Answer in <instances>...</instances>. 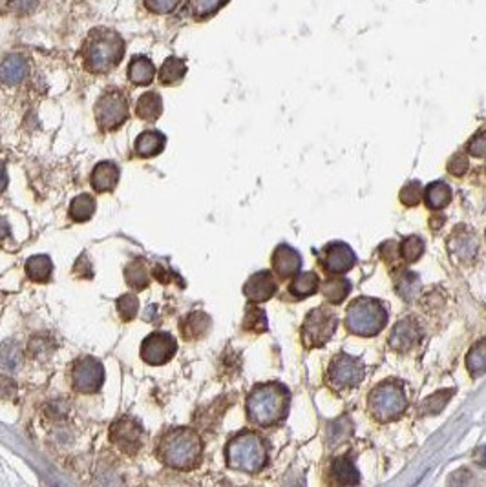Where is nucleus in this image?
I'll use <instances>...</instances> for the list:
<instances>
[{
	"label": "nucleus",
	"instance_id": "obj_1",
	"mask_svg": "<svg viewBox=\"0 0 486 487\" xmlns=\"http://www.w3.org/2000/svg\"><path fill=\"white\" fill-rule=\"evenodd\" d=\"M203 456V442L194 429H168L157 442V458L170 469L190 471Z\"/></svg>",
	"mask_w": 486,
	"mask_h": 487
},
{
	"label": "nucleus",
	"instance_id": "obj_2",
	"mask_svg": "<svg viewBox=\"0 0 486 487\" xmlns=\"http://www.w3.org/2000/svg\"><path fill=\"white\" fill-rule=\"evenodd\" d=\"M289 411V391L280 384H263L247 398V416L258 427H269L285 418Z\"/></svg>",
	"mask_w": 486,
	"mask_h": 487
},
{
	"label": "nucleus",
	"instance_id": "obj_3",
	"mask_svg": "<svg viewBox=\"0 0 486 487\" xmlns=\"http://www.w3.org/2000/svg\"><path fill=\"white\" fill-rule=\"evenodd\" d=\"M125 55V42L119 33L97 28L90 33L84 44V64L92 73L112 72Z\"/></svg>",
	"mask_w": 486,
	"mask_h": 487
},
{
	"label": "nucleus",
	"instance_id": "obj_4",
	"mask_svg": "<svg viewBox=\"0 0 486 487\" xmlns=\"http://www.w3.org/2000/svg\"><path fill=\"white\" fill-rule=\"evenodd\" d=\"M227 466L234 471L260 473L267 466V446L263 438L252 431H241L227 444Z\"/></svg>",
	"mask_w": 486,
	"mask_h": 487
},
{
	"label": "nucleus",
	"instance_id": "obj_5",
	"mask_svg": "<svg viewBox=\"0 0 486 487\" xmlns=\"http://www.w3.org/2000/svg\"><path fill=\"white\" fill-rule=\"evenodd\" d=\"M387 312L384 303L373 298H358L347 309L345 325L358 336H375L384 329Z\"/></svg>",
	"mask_w": 486,
	"mask_h": 487
},
{
	"label": "nucleus",
	"instance_id": "obj_6",
	"mask_svg": "<svg viewBox=\"0 0 486 487\" xmlns=\"http://www.w3.org/2000/svg\"><path fill=\"white\" fill-rule=\"evenodd\" d=\"M406 396L401 385L386 382L376 385L369 394V411L378 422H392L406 411Z\"/></svg>",
	"mask_w": 486,
	"mask_h": 487
},
{
	"label": "nucleus",
	"instance_id": "obj_7",
	"mask_svg": "<svg viewBox=\"0 0 486 487\" xmlns=\"http://www.w3.org/2000/svg\"><path fill=\"white\" fill-rule=\"evenodd\" d=\"M130 115L128 101L121 92L112 90L101 95L95 103V119L101 130L112 132L123 126Z\"/></svg>",
	"mask_w": 486,
	"mask_h": 487
},
{
	"label": "nucleus",
	"instance_id": "obj_8",
	"mask_svg": "<svg viewBox=\"0 0 486 487\" xmlns=\"http://www.w3.org/2000/svg\"><path fill=\"white\" fill-rule=\"evenodd\" d=\"M105 384V367L94 356L79 358L72 367V385L77 393H99Z\"/></svg>",
	"mask_w": 486,
	"mask_h": 487
},
{
	"label": "nucleus",
	"instance_id": "obj_9",
	"mask_svg": "<svg viewBox=\"0 0 486 487\" xmlns=\"http://www.w3.org/2000/svg\"><path fill=\"white\" fill-rule=\"evenodd\" d=\"M110 440L119 451L136 456L145 444V429L132 416H121L110 427Z\"/></svg>",
	"mask_w": 486,
	"mask_h": 487
},
{
	"label": "nucleus",
	"instance_id": "obj_10",
	"mask_svg": "<svg viewBox=\"0 0 486 487\" xmlns=\"http://www.w3.org/2000/svg\"><path fill=\"white\" fill-rule=\"evenodd\" d=\"M336 316L327 309H316L307 314L302 327V340L307 347H320L335 334Z\"/></svg>",
	"mask_w": 486,
	"mask_h": 487
},
{
	"label": "nucleus",
	"instance_id": "obj_11",
	"mask_svg": "<svg viewBox=\"0 0 486 487\" xmlns=\"http://www.w3.org/2000/svg\"><path fill=\"white\" fill-rule=\"evenodd\" d=\"M178 353V342L170 332L156 331L143 340L141 358L148 365H165Z\"/></svg>",
	"mask_w": 486,
	"mask_h": 487
},
{
	"label": "nucleus",
	"instance_id": "obj_12",
	"mask_svg": "<svg viewBox=\"0 0 486 487\" xmlns=\"http://www.w3.org/2000/svg\"><path fill=\"white\" fill-rule=\"evenodd\" d=\"M327 378L333 387H340V389L355 387L364 378V365L358 358H353L350 354H338L331 362Z\"/></svg>",
	"mask_w": 486,
	"mask_h": 487
},
{
	"label": "nucleus",
	"instance_id": "obj_13",
	"mask_svg": "<svg viewBox=\"0 0 486 487\" xmlns=\"http://www.w3.org/2000/svg\"><path fill=\"white\" fill-rule=\"evenodd\" d=\"M243 294L247 296V300L251 303H263V301L271 300L272 296L276 294V281H274L271 272H267V270L256 272L247 280L245 287H243Z\"/></svg>",
	"mask_w": 486,
	"mask_h": 487
},
{
	"label": "nucleus",
	"instance_id": "obj_14",
	"mask_svg": "<svg viewBox=\"0 0 486 487\" xmlns=\"http://www.w3.org/2000/svg\"><path fill=\"white\" fill-rule=\"evenodd\" d=\"M325 258H324V265L325 269L333 272V274H342V272H347V270L355 265L356 258L355 252L351 250L350 245L345 243H331L325 247Z\"/></svg>",
	"mask_w": 486,
	"mask_h": 487
},
{
	"label": "nucleus",
	"instance_id": "obj_15",
	"mask_svg": "<svg viewBox=\"0 0 486 487\" xmlns=\"http://www.w3.org/2000/svg\"><path fill=\"white\" fill-rule=\"evenodd\" d=\"M300 267H302V258L294 249H291L289 245H280L276 250H274V256H272V269L276 272L280 278H293L300 272Z\"/></svg>",
	"mask_w": 486,
	"mask_h": 487
},
{
	"label": "nucleus",
	"instance_id": "obj_16",
	"mask_svg": "<svg viewBox=\"0 0 486 487\" xmlns=\"http://www.w3.org/2000/svg\"><path fill=\"white\" fill-rule=\"evenodd\" d=\"M90 183L97 194L112 192L119 183V166L112 161L99 163L90 176Z\"/></svg>",
	"mask_w": 486,
	"mask_h": 487
},
{
	"label": "nucleus",
	"instance_id": "obj_17",
	"mask_svg": "<svg viewBox=\"0 0 486 487\" xmlns=\"http://www.w3.org/2000/svg\"><path fill=\"white\" fill-rule=\"evenodd\" d=\"M418 338H421V332H418L417 323L413 320H403L393 327L389 334V345L398 353H406L418 342Z\"/></svg>",
	"mask_w": 486,
	"mask_h": 487
},
{
	"label": "nucleus",
	"instance_id": "obj_18",
	"mask_svg": "<svg viewBox=\"0 0 486 487\" xmlns=\"http://www.w3.org/2000/svg\"><path fill=\"white\" fill-rule=\"evenodd\" d=\"M30 66L28 61L21 55H10L0 63V83L13 86V84L22 83L26 79Z\"/></svg>",
	"mask_w": 486,
	"mask_h": 487
},
{
	"label": "nucleus",
	"instance_id": "obj_19",
	"mask_svg": "<svg viewBox=\"0 0 486 487\" xmlns=\"http://www.w3.org/2000/svg\"><path fill=\"white\" fill-rule=\"evenodd\" d=\"M165 145H167V137H165L161 132L147 130L137 135L134 150H136V154L139 157L150 159V157L159 156V154L165 150Z\"/></svg>",
	"mask_w": 486,
	"mask_h": 487
},
{
	"label": "nucleus",
	"instance_id": "obj_20",
	"mask_svg": "<svg viewBox=\"0 0 486 487\" xmlns=\"http://www.w3.org/2000/svg\"><path fill=\"white\" fill-rule=\"evenodd\" d=\"M210 318L201 311H194L192 314H188L185 318L179 329H181V336L187 340V342H196L199 338H203L210 329Z\"/></svg>",
	"mask_w": 486,
	"mask_h": 487
},
{
	"label": "nucleus",
	"instance_id": "obj_21",
	"mask_svg": "<svg viewBox=\"0 0 486 487\" xmlns=\"http://www.w3.org/2000/svg\"><path fill=\"white\" fill-rule=\"evenodd\" d=\"M156 77V66L148 57L137 55L128 64V79L136 86H148Z\"/></svg>",
	"mask_w": 486,
	"mask_h": 487
},
{
	"label": "nucleus",
	"instance_id": "obj_22",
	"mask_svg": "<svg viewBox=\"0 0 486 487\" xmlns=\"http://www.w3.org/2000/svg\"><path fill=\"white\" fill-rule=\"evenodd\" d=\"M136 114L139 119L147 121V123H156L163 114V101L161 95L157 92H147L141 97L137 99Z\"/></svg>",
	"mask_w": 486,
	"mask_h": 487
},
{
	"label": "nucleus",
	"instance_id": "obj_23",
	"mask_svg": "<svg viewBox=\"0 0 486 487\" xmlns=\"http://www.w3.org/2000/svg\"><path fill=\"white\" fill-rule=\"evenodd\" d=\"M126 283L134 291H145L150 283V272H148V263L143 258H136L126 265L125 269Z\"/></svg>",
	"mask_w": 486,
	"mask_h": 487
},
{
	"label": "nucleus",
	"instance_id": "obj_24",
	"mask_svg": "<svg viewBox=\"0 0 486 487\" xmlns=\"http://www.w3.org/2000/svg\"><path fill=\"white\" fill-rule=\"evenodd\" d=\"M53 263L52 260L44 254L32 256L26 261V274L33 283H48L52 278Z\"/></svg>",
	"mask_w": 486,
	"mask_h": 487
},
{
	"label": "nucleus",
	"instance_id": "obj_25",
	"mask_svg": "<svg viewBox=\"0 0 486 487\" xmlns=\"http://www.w3.org/2000/svg\"><path fill=\"white\" fill-rule=\"evenodd\" d=\"M95 208H97V203H95V197L90 196V194H79L77 197L72 199V205H70V218L75 223H84L92 219V216L95 214Z\"/></svg>",
	"mask_w": 486,
	"mask_h": 487
},
{
	"label": "nucleus",
	"instance_id": "obj_26",
	"mask_svg": "<svg viewBox=\"0 0 486 487\" xmlns=\"http://www.w3.org/2000/svg\"><path fill=\"white\" fill-rule=\"evenodd\" d=\"M185 73H187V64H185L183 59L168 57L163 63V66L159 68V83L165 84V86L178 84L185 77Z\"/></svg>",
	"mask_w": 486,
	"mask_h": 487
},
{
	"label": "nucleus",
	"instance_id": "obj_27",
	"mask_svg": "<svg viewBox=\"0 0 486 487\" xmlns=\"http://www.w3.org/2000/svg\"><path fill=\"white\" fill-rule=\"evenodd\" d=\"M449 249L459 260H472L477 252L476 236L470 232L455 234L452 241H449Z\"/></svg>",
	"mask_w": 486,
	"mask_h": 487
},
{
	"label": "nucleus",
	"instance_id": "obj_28",
	"mask_svg": "<svg viewBox=\"0 0 486 487\" xmlns=\"http://www.w3.org/2000/svg\"><path fill=\"white\" fill-rule=\"evenodd\" d=\"M333 475H335L336 482L344 484V486H355V484L361 482V477H358L355 464L347 456L336 458L333 462Z\"/></svg>",
	"mask_w": 486,
	"mask_h": 487
},
{
	"label": "nucleus",
	"instance_id": "obj_29",
	"mask_svg": "<svg viewBox=\"0 0 486 487\" xmlns=\"http://www.w3.org/2000/svg\"><path fill=\"white\" fill-rule=\"evenodd\" d=\"M449 201H452V190H449L446 183H432V185L426 188V205H428L432 210H441V208H445Z\"/></svg>",
	"mask_w": 486,
	"mask_h": 487
},
{
	"label": "nucleus",
	"instance_id": "obj_30",
	"mask_svg": "<svg viewBox=\"0 0 486 487\" xmlns=\"http://www.w3.org/2000/svg\"><path fill=\"white\" fill-rule=\"evenodd\" d=\"M318 285L320 280L314 272H300L291 283V294H294L296 298H307L318 291Z\"/></svg>",
	"mask_w": 486,
	"mask_h": 487
},
{
	"label": "nucleus",
	"instance_id": "obj_31",
	"mask_svg": "<svg viewBox=\"0 0 486 487\" xmlns=\"http://www.w3.org/2000/svg\"><path fill=\"white\" fill-rule=\"evenodd\" d=\"M466 365L472 376H481L486 373V340L477 342L466 358Z\"/></svg>",
	"mask_w": 486,
	"mask_h": 487
},
{
	"label": "nucleus",
	"instance_id": "obj_32",
	"mask_svg": "<svg viewBox=\"0 0 486 487\" xmlns=\"http://www.w3.org/2000/svg\"><path fill=\"white\" fill-rule=\"evenodd\" d=\"M227 0H188V11L194 19H207L220 11Z\"/></svg>",
	"mask_w": 486,
	"mask_h": 487
},
{
	"label": "nucleus",
	"instance_id": "obj_33",
	"mask_svg": "<svg viewBox=\"0 0 486 487\" xmlns=\"http://www.w3.org/2000/svg\"><path fill=\"white\" fill-rule=\"evenodd\" d=\"M351 291V285L347 280H342V278H336V280H327L324 283V296L327 298L330 303H342V301L347 298Z\"/></svg>",
	"mask_w": 486,
	"mask_h": 487
},
{
	"label": "nucleus",
	"instance_id": "obj_34",
	"mask_svg": "<svg viewBox=\"0 0 486 487\" xmlns=\"http://www.w3.org/2000/svg\"><path fill=\"white\" fill-rule=\"evenodd\" d=\"M454 396V391L448 389V391H439V393L432 394L429 398H426L423 402V405H421V413L423 415H439L441 411L445 409L446 404L449 402V398Z\"/></svg>",
	"mask_w": 486,
	"mask_h": 487
},
{
	"label": "nucleus",
	"instance_id": "obj_35",
	"mask_svg": "<svg viewBox=\"0 0 486 487\" xmlns=\"http://www.w3.org/2000/svg\"><path fill=\"white\" fill-rule=\"evenodd\" d=\"M397 292L403 296L406 301L415 300L421 292V281H418V276L413 274V272H403V276L398 278L397 281Z\"/></svg>",
	"mask_w": 486,
	"mask_h": 487
},
{
	"label": "nucleus",
	"instance_id": "obj_36",
	"mask_svg": "<svg viewBox=\"0 0 486 487\" xmlns=\"http://www.w3.org/2000/svg\"><path fill=\"white\" fill-rule=\"evenodd\" d=\"M115 305H117V312H119L123 322H132L139 312V300L134 294H123Z\"/></svg>",
	"mask_w": 486,
	"mask_h": 487
},
{
	"label": "nucleus",
	"instance_id": "obj_37",
	"mask_svg": "<svg viewBox=\"0 0 486 487\" xmlns=\"http://www.w3.org/2000/svg\"><path fill=\"white\" fill-rule=\"evenodd\" d=\"M424 252V243L423 239L409 236L401 243V254L406 261H417Z\"/></svg>",
	"mask_w": 486,
	"mask_h": 487
},
{
	"label": "nucleus",
	"instance_id": "obj_38",
	"mask_svg": "<svg viewBox=\"0 0 486 487\" xmlns=\"http://www.w3.org/2000/svg\"><path fill=\"white\" fill-rule=\"evenodd\" d=\"M243 327H245L247 331L263 332L267 329L265 312H263L262 309H254V307H252V309H247Z\"/></svg>",
	"mask_w": 486,
	"mask_h": 487
},
{
	"label": "nucleus",
	"instance_id": "obj_39",
	"mask_svg": "<svg viewBox=\"0 0 486 487\" xmlns=\"http://www.w3.org/2000/svg\"><path fill=\"white\" fill-rule=\"evenodd\" d=\"M421 196H423V187H421V183L417 181L408 183V185L401 190V201H403L406 207H415V205L421 201Z\"/></svg>",
	"mask_w": 486,
	"mask_h": 487
},
{
	"label": "nucleus",
	"instance_id": "obj_40",
	"mask_svg": "<svg viewBox=\"0 0 486 487\" xmlns=\"http://www.w3.org/2000/svg\"><path fill=\"white\" fill-rule=\"evenodd\" d=\"M181 0H145L147 10L157 15H165V13H172L179 6Z\"/></svg>",
	"mask_w": 486,
	"mask_h": 487
},
{
	"label": "nucleus",
	"instance_id": "obj_41",
	"mask_svg": "<svg viewBox=\"0 0 486 487\" xmlns=\"http://www.w3.org/2000/svg\"><path fill=\"white\" fill-rule=\"evenodd\" d=\"M468 166H470L468 165V159H466L463 154H457V156H454L452 159H449L448 170L452 176L460 177V176H465L466 172H468Z\"/></svg>",
	"mask_w": 486,
	"mask_h": 487
},
{
	"label": "nucleus",
	"instance_id": "obj_42",
	"mask_svg": "<svg viewBox=\"0 0 486 487\" xmlns=\"http://www.w3.org/2000/svg\"><path fill=\"white\" fill-rule=\"evenodd\" d=\"M468 152L474 157H486V132L477 134L474 139L468 143Z\"/></svg>",
	"mask_w": 486,
	"mask_h": 487
},
{
	"label": "nucleus",
	"instance_id": "obj_43",
	"mask_svg": "<svg viewBox=\"0 0 486 487\" xmlns=\"http://www.w3.org/2000/svg\"><path fill=\"white\" fill-rule=\"evenodd\" d=\"M37 0H13V8L17 11H30Z\"/></svg>",
	"mask_w": 486,
	"mask_h": 487
},
{
	"label": "nucleus",
	"instance_id": "obj_44",
	"mask_svg": "<svg viewBox=\"0 0 486 487\" xmlns=\"http://www.w3.org/2000/svg\"><path fill=\"white\" fill-rule=\"evenodd\" d=\"M8 187V172H6L4 163H0V194L4 192Z\"/></svg>",
	"mask_w": 486,
	"mask_h": 487
},
{
	"label": "nucleus",
	"instance_id": "obj_45",
	"mask_svg": "<svg viewBox=\"0 0 486 487\" xmlns=\"http://www.w3.org/2000/svg\"><path fill=\"white\" fill-rule=\"evenodd\" d=\"M476 462L481 467H486V446L479 447L476 451Z\"/></svg>",
	"mask_w": 486,
	"mask_h": 487
}]
</instances>
